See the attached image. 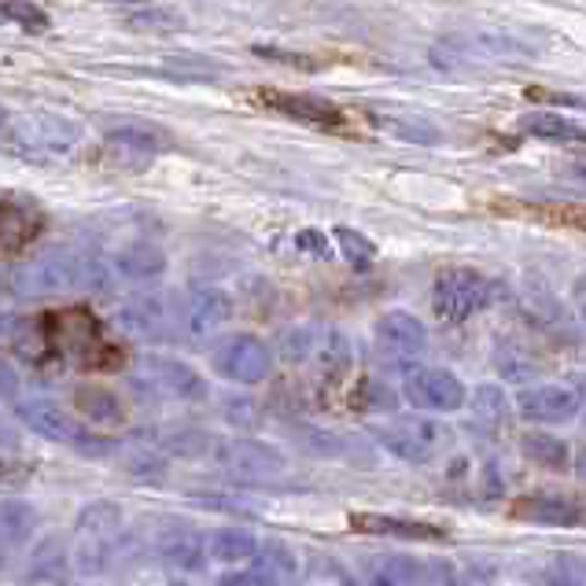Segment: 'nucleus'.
Listing matches in <instances>:
<instances>
[{
  "instance_id": "f257e3e1",
  "label": "nucleus",
  "mask_w": 586,
  "mask_h": 586,
  "mask_svg": "<svg viewBox=\"0 0 586 586\" xmlns=\"http://www.w3.org/2000/svg\"><path fill=\"white\" fill-rule=\"evenodd\" d=\"M19 354L34 365H75L81 373H119L125 365V347L103 332L100 318L89 307H59L26 321L15 336Z\"/></svg>"
},
{
  "instance_id": "f03ea898",
  "label": "nucleus",
  "mask_w": 586,
  "mask_h": 586,
  "mask_svg": "<svg viewBox=\"0 0 586 586\" xmlns=\"http://www.w3.org/2000/svg\"><path fill=\"white\" fill-rule=\"evenodd\" d=\"M586 406V380L564 376V380L531 384L517 395V413L535 424H568Z\"/></svg>"
},
{
  "instance_id": "7ed1b4c3",
  "label": "nucleus",
  "mask_w": 586,
  "mask_h": 586,
  "mask_svg": "<svg viewBox=\"0 0 586 586\" xmlns=\"http://www.w3.org/2000/svg\"><path fill=\"white\" fill-rule=\"evenodd\" d=\"M490 299H495V288H490V280L484 274H476V269H443L432 288V307L439 318L450 324L476 318L479 310L490 307Z\"/></svg>"
},
{
  "instance_id": "20e7f679",
  "label": "nucleus",
  "mask_w": 586,
  "mask_h": 586,
  "mask_svg": "<svg viewBox=\"0 0 586 586\" xmlns=\"http://www.w3.org/2000/svg\"><path fill=\"white\" fill-rule=\"evenodd\" d=\"M376 435L402 462H432L450 439L446 424L432 421V417H402V421L376 428Z\"/></svg>"
},
{
  "instance_id": "39448f33",
  "label": "nucleus",
  "mask_w": 586,
  "mask_h": 586,
  "mask_svg": "<svg viewBox=\"0 0 586 586\" xmlns=\"http://www.w3.org/2000/svg\"><path fill=\"white\" fill-rule=\"evenodd\" d=\"M163 148H170L166 133L148 130V125H122L103 137V163L114 170H144Z\"/></svg>"
},
{
  "instance_id": "423d86ee",
  "label": "nucleus",
  "mask_w": 586,
  "mask_h": 586,
  "mask_svg": "<svg viewBox=\"0 0 586 586\" xmlns=\"http://www.w3.org/2000/svg\"><path fill=\"white\" fill-rule=\"evenodd\" d=\"M406 399L424 413H454L468 402V391L450 369L424 365V369H413L406 376Z\"/></svg>"
},
{
  "instance_id": "0eeeda50",
  "label": "nucleus",
  "mask_w": 586,
  "mask_h": 586,
  "mask_svg": "<svg viewBox=\"0 0 586 586\" xmlns=\"http://www.w3.org/2000/svg\"><path fill=\"white\" fill-rule=\"evenodd\" d=\"M15 137L30 152H67L78 144L81 125L63 119V114H52V111H30L19 119Z\"/></svg>"
},
{
  "instance_id": "6e6552de",
  "label": "nucleus",
  "mask_w": 586,
  "mask_h": 586,
  "mask_svg": "<svg viewBox=\"0 0 586 586\" xmlns=\"http://www.w3.org/2000/svg\"><path fill=\"white\" fill-rule=\"evenodd\" d=\"M376 343H380V351L391 354V358H417V354L428 347V329L413 313L391 310L376 321Z\"/></svg>"
},
{
  "instance_id": "1a4fd4ad",
  "label": "nucleus",
  "mask_w": 586,
  "mask_h": 586,
  "mask_svg": "<svg viewBox=\"0 0 586 586\" xmlns=\"http://www.w3.org/2000/svg\"><path fill=\"white\" fill-rule=\"evenodd\" d=\"M266 103L302 125H318V130H340L343 125V111L336 103L324 97H310V92H266Z\"/></svg>"
},
{
  "instance_id": "9d476101",
  "label": "nucleus",
  "mask_w": 586,
  "mask_h": 586,
  "mask_svg": "<svg viewBox=\"0 0 586 586\" xmlns=\"http://www.w3.org/2000/svg\"><path fill=\"white\" fill-rule=\"evenodd\" d=\"M41 229H45V218L34 207L0 196V255H15L26 244H34Z\"/></svg>"
},
{
  "instance_id": "9b49d317",
  "label": "nucleus",
  "mask_w": 586,
  "mask_h": 586,
  "mask_svg": "<svg viewBox=\"0 0 586 586\" xmlns=\"http://www.w3.org/2000/svg\"><path fill=\"white\" fill-rule=\"evenodd\" d=\"M517 517H524L528 524H546V528H572L583 520V509L575 506L568 498H557V495H535V498H524L517 506Z\"/></svg>"
},
{
  "instance_id": "f8f14e48",
  "label": "nucleus",
  "mask_w": 586,
  "mask_h": 586,
  "mask_svg": "<svg viewBox=\"0 0 586 586\" xmlns=\"http://www.w3.org/2000/svg\"><path fill=\"white\" fill-rule=\"evenodd\" d=\"M351 524L358 531H373V535H391V539H443V528L421 524V520H402V517H369V512H358V517H351Z\"/></svg>"
},
{
  "instance_id": "ddd939ff",
  "label": "nucleus",
  "mask_w": 586,
  "mask_h": 586,
  "mask_svg": "<svg viewBox=\"0 0 586 586\" xmlns=\"http://www.w3.org/2000/svg\"><path fill=\"white\" fill-rule=\"evenodd\" d=\"M517 125H520V133L539 137V141H586L583 125H575L564 119V114H553V111H531Z\"/></svg>"
},
{
  "instance_id": "4468645a",
  "label": "nucleus",
  "mask_w": 586,
  "mask_h": 586,
  "mask_svg": "<svg viewBox=\"0 0 586 586\" xmlns=\"http://www.w3.org/2000/svg\"><path fill=\"white\" fill-rule=\"evenodd\" d=\"M125 26L137 30V34H177V30H185L188 23L170 4H144L125 15Z\"/></svg>"
},
{
  "instance_id": "2eb2a0df",
  "label": "nucleus",
  "mask_w": 586,
  "mask_h": 586,
  "mask_svg": "<svg viewBox=\"0 0 586 586\" xmlns=\"http://www.w3.org/2000/svg\"><path fill=\"white\" fill-rule=\"evenodd\" d=\"M520 450L528 454V462L546 465V468H568V457H572L568 443L550 432H528L524 439H520Z\"/></svg>"
},
{
  "instance_id": "dca6fc26",
  "label": "nucleus",
  "mask_w": 586,
  "mask_h": 586,
  "mask_svg": "<svg viewBox=\"0 0 586 586\" xmlns=\"http://www.w3.org/2000/svg\"><path fill=\"white\" fill-rule=\"evenodd\" d=\"M546 586H586V557L583 553H553L542 568Z\"/></svg>"
},
{
  "instance_id": "f3484780",
  "label": "nucleus",
  "mask_w": 586,
  "mask_h": 586,
  "mask_svg": "<svg viewBox=\"0 0 586 586\" xmlns=\"http://www.w3.org/2000/svg\"><path fill=\"white\" fill-rule=\"evenodd\" d=\"M468 406H473L476 421L487 424V428H498L501 421H506V413H509V399H506V391H501L498 384H479Z\"/></svg>"
},
{
  "instance_id": "a211bd4d",
  "label": "nucleus",
  "mask_w": 586,
  "mask_h": 586,
  "mask_svg": "<svg viewBox=\"0 0 586 586\" xmlns=\"http://www.w3.org/2000/svg\"><path fill=\"white\" fill-rule=\"evenodd\" d=\"M229 358H233V369L240 376H263L266 365H269L266 347H263V343H255V340H236Z\"/></svg>"
},
{
  "instance_id": "6ab92c4d",
  "label": "nucleus",
  "mask_w": 586,
  "mask_h": 586,
  "mask_svg": "<svg viewBox=\"0 0 586 586\" xmlns=\"http://www.w3.org/2000/svg\"><path fill=\"white\" fill-rule=\"evenodd\" d=\"M4 19H12L23 30H48V15L37 4H30V0H0V23Z\"/></svg>"
},
{
  "instance_id": "aec40b11",
  "label": "nucleus",
  "mask_w": 586,
  "mask_h": 586,
  "mask_svg": "<svg viewBox=\"0 0 586 586\" xmlns=\"http://www.w3.org/2000/svg\"><path fill=\"white\" fill-rule=\"evenodd\" d=\"M336 240H340L343 255H347L354 266H369V263H373L376 247H373L362 233H354V229H336Z\"/></svg>"
},
{
  "instance_id": "412c9836",
  "label": "nucleus",
  "mask_w": 586,
  "mask_h": 586,
  "mask_svg": "<svg viewBox=\"0 0 586 586\" xmlns=\"http://www.w3.org/2000/svg\"><path fill=\"white\" fill-rule=\"evenodd\" d=\"M413 564L410 561H387V568L376 575L373 579V586H413L417 579H413Z\"/></svg>"
},
{
  "instance_id": "4be33fe9",
  "label": "nucleus",
  "mask_w": 586,
  "mask_h": 586,
  "mask_svg": "<svg viewBox=\"0 0 586 586\" xmlns=\"http://www.w3.org/2000/svg\"><path fill=\"white\" fill-rule=\"evenodd\" d=\"M299 247H302V251H318V255H324V236H321V233H299Z\"/></svg>"
},
{
  "instance_id": "5701e85b",
  "label": "nucleus",
  "mask_w": 586,
  "mask_h": 586,
  "mask_svg": "<svg viewBox=\"0 0 586 586\" xmlns=\"http://www.w3.org/2000/svg\"><path fill=\"white\" fill-rule=\"evenodd\" d=\"M8 125V111H4V103H0V130Z\"/></svg>"
},
{
  "instance_id": "b1692460",
  "label": "nucleus",
  "mask_w": 586,
  "mask_h": 586,
  "mask_svg": "<svg viewBox=\"0 0 586 586\" xmlns=\"http://www.w3.org/2000/svg\"><path fill=\"white\" fill-rule=\"evenodd\" d=\"M572 170H575V174H579V177H586V163H575V166H572Z\"/></svg>"
},
{
  "instance_id": "393cba45",
  "label": "nucleus",
  "mask_w": 586,
  "mask_h": 586,
  "mask_svg": "<svg viewBox=\"0 0 586 586\" xmlns=\"http://www.w3.org/2000/svg\"><path fill=\"white\" fill-rule=\"evenodd\" d=\"M583 321H586V299H583Z\"/></svg>"
},
{
  "instance_id": "a878e982",
  "label": "nucleus",
  "mask_w": 586,
  "mask_h": 586,
  "mask_svg": "<svg viewBox=\"0 0 586 586\" xmlns=\"http://www.w3.org/2000/svg\"><path fill=\"white\" fill-rule=\"evenodd\" d=\"M579 417H583V421H586V406H583V413H579Z\"/></svg>"
}]
</instances>
